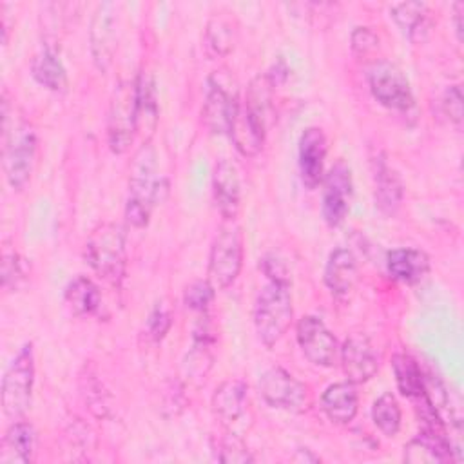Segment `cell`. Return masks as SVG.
Masks as SVG:
<instances>
[{
    "mask_svg": "<svg viewBox=\"0 0 464 464\" xmlns=\"http://www.w3.org/2000/svg\"><path fill=\"white\" fill-rule=\"evenodd\" d=\"M392 368H393L395 384L401 395L415 401L424 393V372L410 353H404V352L393 353Z\"/></svg>",
    "mask_w": 464,
    "mask_h": 464,
    "instance_id": "f1b7e54d",
    "label": "cell"
},
{
    "mask_svg": "<svg viewBox=\"0 0 464 464\" xmlns=\"http://www.w3.org/2000/svg\"><path fill=\"white\" fill-rule=\"evenodd\" d=\"M326 136L321 127H306L299 138L297 163L301 181L306 188L314 190L324 176V160H326Z\"/></svg>",
    "mask_w": 464,
    "mask_h": 464,
    "instance_id": "9a60e30c",
    "label": "cell"
},
{
    "mask_svg": "<svg viewBox=\"0 0 464 464\" xmlns=\"http://www.w3.org/2000/svg\"><path fill=\"white\" fill-rule=\"evenodd\" d=\"M212 361H214V355L210 352V344L194 343L190 352L187 353V357L183 361L185 377L188 381H194V382L205 381L208 370L212 368Z\"/></svg>",
    "mask_w": 464,
    "mask_h": 464,
    "instance_id": "d6a6232c",
    "label": "cell"
},
{
    "mask_svg": "<svg viewBox=\"0 0 464 464\" xmlns=\"http://www.w3.org/2000/svg\"><path fill=\"white\" fill-rule=\"evenodd\" d=\"M138 134L136 127V94L134 80L120 82L109 102L107 111V143L114 154H125Z\"/></svg>",
    "mask_w": 464,
    "mask_h": 464,
    "instance_id": "52a82bcc",
    "label": "cell"
},
{
    "mask_svg": "<svg viewBox=\"0 0 464 464\" xmlns=\"http://www.w3.org/2000/svg\"><path fill=\"white\" fill-rule=\"evenodd\" d=\"M83 257L87 265L112 286H120L127 272V245L121 225L105 221L89 234Z\"/></svg>",
    "mask_w": 464,
    "mask_h": 464,
    "instance_id": "7a4b0ae2",
    "label": "cell"
},
{
    "mask_svg": "<svg viewBox=\"0 0 464 464\" xmlns=\"http://www.w3.org/2000/svg\"><path fill=\"white\" fill-rule=\"evenodd\" d=\"M341 366L346 381L353 384L368 382L379 370V357L372 341L362 334L350 335L339 348Z\"/></svg>",
    "mask_w": 464,
    "mask_h": 464,
    "instance_id": "5bb4252c",
    "label": "cell"
},
{
    "mask_svg": "<svg viewBox=\"0 0 464 464\" xmlns=\"http://www.w3.org/2000/svg\"><path fill=\"white\" fill-rule=\"evenodd\" d=\"M259 268L263 270V274L266 276L268 281L288 283V285H290L288 268H286L285 261H283L281 257H277L276 254H265V256L259 259Z\"/></svg>",
    "mask_w": 464,
    "mask_h": 464,
    "instance_id": "74e56055",
    "label": "cell"
},
{
    "mask_svg": "<svg viewBox=\"0 0 464 464\" xmlns=\"http://www.w3.org/2000/svg\"><path fill=\"white\" fill-rule=\"evenodd\" d=\"M455 31H457V38H462V11H464V4L457 2L455 5Z\"/></svg>",
    "mask_w": 464,
    "mask_h": 464,
    "instance_id": "60d3db41",
    "label": "cell"
},
{
    "mask_svg": "<svg viewBox=\"0 0 464 464\" xmlns=\"http://www.w3.org/2000/svg\"><path fill=\"white\" fill-rule=\"evenodd\" d=\"M245 261V234L236 221H223L210 252L207 279L216 290H227L236 283Z\"/></svg>",
    "mask_w": 464,
    "mask_h": 464,
    "instance_id": "277c9868",
    "label": "cell"
},
{
    "mask_svg": "<svg viewBox=\"0 0 464 464\" xmlns=\"http://www.w3.org/2000/svg\"><path fill=\"white\" fill-rule=\"evenodd\" d=\"M257 388L263 401L272 408L290 413H303L310 406L308 386L281 366L265 370L259 377Z\"/></svg>",
    "mask_w": 464,
    "mask_h": 464,
    "instance_id": "9c48e42d",
    "label": "cell"
},
{
    "mask_svg": "<svg viewBox=\"0 0 464 464\" xmlns=\"http://www.w3.org/2000/svg\"><path fill=\"white\" fill-rule=\"evenodd\" d=\"M214 297H216V288L208 279H196L183 292L185 306L198 314L208 312V306L214 301Z\"/></svg>",
    "mask_w": 464,
    "mask_h": 464,
    "instance_id": "836d02e7",
    "label": "cell"
},
{
    "mask_svg": "<svg viewBox=\"0 0 464 464\" xmlns=\"http://www.w3.org/2000/svg\"><path fill=\"white\" fill-rule=\"evenodd\" d=\"M89 51L94 65L107 71L116 51V11L112 2L96 5L89 29Z\"/></svg>",
    "mask_w": 464,
    "mask_h": 464,
    "instance_id": "4fadbf2b",
    "label": "cell"
},
{
    "mask_svg": "<svg viewBox=\"0 0 464 464\" xmlns=\"http://www.w3.org/2000/svg\"><path fill=\"white\" fill-rule=\"evenodd\" d=\"M373 183H375V205L384 214H395L401 207L404 185L393 167L381 156L373 160Z\"/></svg>",
    "mask_w": 464,
    "mask_h": 464,
    "instance_id": "d4e9b609",
    "label": "cell"
},
{
    "mask_svg": "<svg viewBox=\"0 0 464 464\" xmlns=\"http://www.w3.org/2000/svg\"><path fill=\"white\" fill-rule=\"evenodd\" d=\"M246 384L239 379H227L214 390L210 406L216 419L225 428H230L243 417L246 410Z\"/></svg>",
    "mask_w": 464,
    "mask_h": 464,
    "instance_id": "44dd1931",
    "label": "cell"
},
{
    "mask_svg": "<svg viewBox=\"0 0 464 464\" xmlns=\"http://www.w3.org/2000/svg\"><path fill=\"white\" fill-rule=\"evenodd\" d=\"M169 194V179L156 174V150L150 141H143L136 150L129 176V196L125 219L134 228H143L150 214Z\"/></svg>",
    "mask_w": 464,
    "mask_h": 464,
    "instance_id": "6da1fadb",
    "label": "cell"
},
{
    "mask_svg": "<svg viewBox=\"0 0 464 464\" xmlns=\"http://www.w3.org/2000/svg\"><path fill=\"white\" fill-rule=\"evenodd\" d=\"M232 14L234 13H228V11H218V13H212V16L207 22L203 44L212 56H225L236 45L237 22Z\"/></svg>",
    "mask_w": 464,
    "mask_h": 464,
    "instance_id": "484cf974",
    "label": "cell"
},
{
    "mask_svg": "<svg viewBox=\"0 0 464 464\" xmlns=\"http://www.w3.org/2000/svg\"><path fill=\"white\" fill-rule=\"evenodd\" d=\"M323 279L326 288L337 295L346 297L357 283V259L348 248H334L326 259Z\"/></svg>",
    "mask_w": 464,
    "mask_h": 464,
    "instance_id": "7402d4cb",
    "label": "cell"
},
{
    "mask_svg": "<svg viewBox=\"0 0 464 464\" xmlns=\"http://www.w3.org/2000/svg\"><path fill=\"white\" fill-rule=\"evenodd\" d=\"M372 420L386 437H395L399 433L402 413L399 401L392 392H386L375 399L372 406Z\"/></svg>",
    "mask_w": 464,
    "mask_h": 464,
    "instance_id": "4dcf8cb0",
    "label": "cell"
},
{
    "mask_svg": "<svg viewBox=\"0 0 464 464\" xmlns=\"http://www.w3.org/2000/svg\"><path fill=\"white\" fill-rule=\"evenodd\" d=\"M274 82L266 72L256 74L245 92V100L241 102L243 111L254 129L266 136V129L272 118V103H274Z\"/></svg>",
    "mask_w": 464,
    "mask_h": 464,
    "instance_id": "e0dca14e",
    "label": "cell"
},
{
    "mask_svg": "<svg viewBox=\"0 0 464 464\" xmlns=\"http://www.w3.org/2000/svg\"><path fill=\"white\" fill-rule=\"evenodd\" d=\"M36 448L34 426L27 420H14L0 442V464H29Z\"/></svg>",
    "mask_w": 464,
    "mask_h": 464,
    "instance_id": "603a6c76",
    "label": "cell"
},
{
    "mask_svg": "<svg viewBox=\"0 0 464 464\" xmlns=\"http://www.w3.org/2000/svg\"><path fill=\"white\" fill-rule=\"evenodd\" d=\"M31 74L42 87L53 92H65L69 87L67 69L51 47H44L34 54L31 62Z\"/></svg>",
    "mask_w": 464,
    "mask_h": 464,
    "instance_id": "4316f807",
    "label": "cell"
},
{
    "mask_svg": "<svg viewBox=\"0 0 464 464\" xmlns=\"http://www.w3.org/2000/svg\"><path fill=\"white\" fill-rule=\"evenodd\" d=\"M352 49L357 53V54H368L370 51L377 49L379 45V36L370 29V27H364V25H359L352 31Z\"/></svg>",
    "mask_w": 464,
    "mask_h": 464,
    "instance_id": "f35d334b",
    "label": "cell"
},
{
    "mask_svg": "<svg viewBox=\"0 0 464 464\" xmlns=\"http://www.w3.org/2000/svg\"><path fill=\"white\" fill-rule=\"evenodd\" d=\"M239 96L236 89H228V85L219 80L216 74L208 78L205 102L201 107V118L207 129L212 134H227L239 107Z\"/></svg>",
    "mask_w": 464,
    "mask_h": 464,
    "instance_id": "7c38bea8",
    "label": "cell"
},
{
    "mask_svg": "<svg viewBox=\"0 0 464 464\" xmlns=\"http://www.w3.org/2000/svg\"><path fill=\"white\" fill-rule=\"evenodd\" d=\"M34 386V350L25 343L11 361L2 379V410L9 419H20L31 408Z\"/></svg>",
    "mask_w": 464,
    "mask_h": 464,
    "instance_id": "5b68a950",
    "label": "cell"
},
{
    "mask_svg": "<svg viewBox=\"0 0 464 464\" xmlns=\"http://www.w3.org/2000/svg\"><path fill=\"white\" fill-rule=\"evenodd\" d=\"M63 299L67 308L76 317H89L100 310L102 294L98 285L87 276H76L69 281L63 292Z\"/></svg>",
    "mask_w": 464,
    "mask_h": 464,
    "instance_id": "83f0119b",
    "label": "cell"
},
{
    "mask_svg": "<svg viewBox=\"0 0 464 464\" xmlns=\"http://www.w3.org/2000/svg\"><path fill=\"white\" fill-rule=\"evenodd\" d=\"M36 163V132L22 121L13 129H4V170L7 183L14 190H24Z\"/></svg>",
    "mask_w": 464,
    "mask_h": 464,
    "instance_id": "8992f818",
    "label": "cell"
},
{
    "mask_svg": "<svg viewBox=\"0 0 464 464\" xmlns=\"http://www.w3.org/2000/svg\"><path fill=\"white\" fill-rule=\"evenodd\" d=\"M25 279V265L16 250L4 248L2 252V286L4 290H16Z\"/></svg>",
    "mask_w": 464,
    "mask_h": 464,
    "instance_id": "e575fe53",
    "label": "cell"
},
{
    "mask_svg": "<svg viewBox=\"0 0 464 464\" xmlns=\"http://www.w3.org/2000/svg\"><path fill=\"white\" fill-rule=\"evenodd\" d=\"M136 94V127L143 141H150L160 121V105L156 96V85L150 72L141 71L134 78Z\"/></svg>",
    "mask_w": 464,
    "mask_h": 464,
    "instance_id": "d6986e66",
    "label": "cell"
},
{
    "mask_svg": "<svg viewBox=\"0 0 464 464\" xmlns=\"http://www.w3.org/2000/svg\"><path fill=\"white\" fill-rule=\"evenodd\" d=\"M294 319L292 294L288 283L268 281L254 303V326L259 341L272 348L288 332Z\"/></svg>",
    "mask_w": 464,
    "mask_h": 464,
    "instance_id": "3957f363",
    "label": "cell"
},
{
    "mask_svg": "<svg viewBox=\"0 0 464 464\" xmlns=\"http://www.w3.org/2000/svg\"><path fill=\"white\" fill-rule=\"evenodd\" d=\"M386 268L395 281L404 285H415L428 276L431 263L430 256L424 250L402 246L393 248L386 254Z\"/></svg>",
    "mask_w": 464,
    "mask_h": 464,
    "instance_id": "ffe728a7",
    "label": "cell"
},
{
    "mask_svg": "<svg viewBox=\"0 0 464 464\" xmlns=\"http://www.w3.org/2000/svg\"><path fill=\"white\" fill-rule=\"evenodd\" d=\"M294 460H297V462H319L321 459H319L317 455H314L312 450H308V448H299V450L295 451Z\"/></svg>",
    "mask_w": 464,
    "mask_h": 464,
    "instance_id": "ab89813d",
    "label": "cell"
},
{
    "mask_svg": "<svg viewBox=\"0 0 464 464\" xmlns=\"http://www.w3.org/2000/svg\"><path fill=\"white\" fill-rule=\"evenodd\" d=\"M170 326H172V315H170L169 308L163 306V304H156L150 310V314L147 317V323H145L147 337L154 343H160L167 335Z\"/></svg>",
    "mask_w": 464,
    "mask_h": 464,
    "instance_id": "d590c367",
    "label": "cell"
},
{
    "mask_svg": "<svg viewBox=\"0 0 464 464\" xmlns=\"http://www.w3.org/2000/svg\"><path fill=\"white\" fill-rule=\"evenodd\" d=\"M212 448H214L216 459L219 462H225V464L254 462V457L248 451L245 440L239 435H236L234 431H225L223 435H219Z\"/></svg>",
    "mask_w": 464,
    "mask_h": 464,
    "instance_id": "1f68e13d",
    "label": "cell"
},
{
    "mask_svg": "<svg viewBox=\"0 0 464 464\" xmlns=\"http://www.w3.org/2000/svg\"><path fill=\"white\" fill-rule=\"evenodd\" d=\"M357 384L350 381L330 384L321 395V408L324 415L335 424H350L359 411Z\"/></svg>",
    "mask_w": 464,
    "mask_h": 464,
    "instance_id": "cb8c5ba5",
    "label": "cell"
},
{
    "mask_svg": "<svg viewBox=\"0 0 464 464\" xmlns=\"http://www.w3.org/2000/svg\"><path fill=\"white\" fill-rule=\"evenodd\" d=\"M451 442L448 440L444 430L422 428L406 446L404 460L411 464L419 462H448L453 460Z\"/></svg>",
    "mask_w": 464,
    "mask_h": 464,
    "instance_id": "ac0fdd59",
    "label": "cell"
},
{
    "mask_svg": "<svg viewBox=\"0 0 464 464\" xmlns=\"http://www.w3.org/2000/svg\"><path fill=\"white\" fill-rule=\"evenodd\" d=\"M321 183H323L321 214L330 227H339L350 210L352 187H353L352 170L343 160H339L328 169Z\"/></svg>",
    "mask_w": 464,
    "mask_h": 464,
    "instance_id": "30bf717a",
    "label": "cell"
},
{
    "mask_svg": "<svg viewBox=\"0 0 464 464\" xmlns=\"http://www.w3.org/2000/svg\"><path fill=\"white\" fill-rule=\"evenodd\" d=\"M442 111L446 114V118L457 127H462V118H464V111H462V91L459 85H451L446 89L444 96H442Z\"/></svg>",
    "mask_w": 464,
    "mask_h": 464,
    "instance_id": "8d00e7d4",
    "label": "cell"
},
{
    "mask_svg": "<svg viewBox=\"0 0 464 464\" xmlns=\"http://www.w3.org/2000/svg\"><path fill=\"white\" fill-rule=\"evenodd\" d=\"M297 344L303 355L314 364L328 368L335 362L339 353L335 335L326 328L323 319L315 315H303L295 326Z\"/></svg>",
    "mask_w": 464,
    "mask_h": 464,
    "instance_id": "8fae6325",
    "label": "cell"
},
{
    "mask_svg": "<svg viewBox=\"0 0 464 464\" xmlns=\"http://www.w3.org/2000/svg\"><path fill=\"white\" fill-rule=\"evenodd\" d=\"M428 5L424 2H399L390 7V16L397 27L411 40L419 38L428 25Z\"/></svg>",
    "mask_w": 464,
    "mask_h": 464,
    "instance_id": "f546056e",
    "label": "cell"
},
{
    "mask_svg": "<svg viewBox=\"0 0 464 464\" xmlns=\"http://www.w3.org/2000/svg\"><path fill=\"white\" fill-rule=\"evenodd\" d=\"M366 80L373 98L386 109L410 112L415 107L410 80L397 63L390 60L373 62L366 72Z\"/></svg>",
    "mask_w": 464,
    "mask_h": 464,
    "instance_id": "ba28073f",
    "label": "cell"
},
{
    "mask_svg": "<svg viewBox=\"0 0 464 464\" xmlns=\"http://www.w3.org/2000/svg\"><path fill=\"white\" fill-rule=\"evenodd\" d=\"M212 196L223 221H236L241 208V179L230 160H219L212 172Z\"/></svg>",
    "mask_w": 464,
    "mask_h": 464,
    "instance_id": "2e32d148",
    "label": "cell"
}]
</instances>
